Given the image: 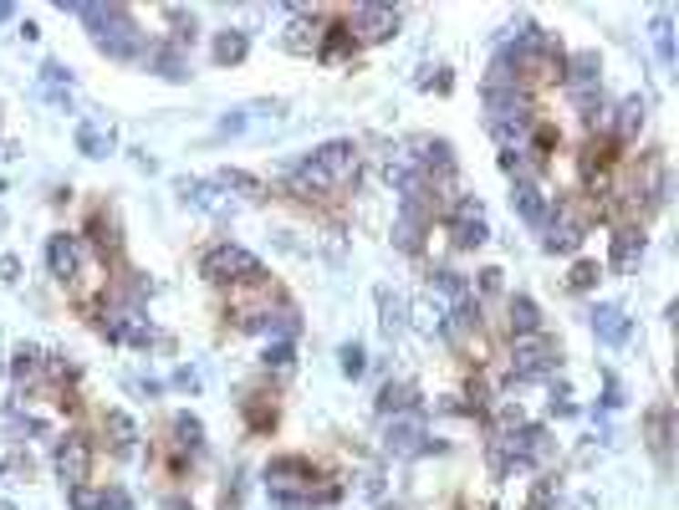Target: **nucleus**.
<instances>
[{
  "instance_id": "nucleus-1",
  "label": "nucleus",
  "mask_w": 679,
  "mask_h": 510,
  "mask_svg": "<svg viewBox=\"0 0 679 510\" xmlns=\"http://www.w3.org/2000/svg\"><path fill=\"white\" fill-rule=\"evenodd\" d=\"M220 317L231 321V332H296V306L282 291V280L256 270V276L235 280L220 291Z\"/></svg>"
},
{
  "instance_id": "nucleus-2",
  "label": "nucleus",
  "mask_w": 679,
  "mask_h": 510,
  "mask_svg": "<svg viewBox=\"0 0 679 510\" xmlns=\"http://www.w3.org/2000/svg\"><path fill=\"white\" fill-rule=\"evenodd\" d=\"M266 490L276 505L286 510H312V505H337L347 495V484L337 474H327L317 459L307 454H276L266 464Z\"/></svg>"
},
{
  "instance_id": "nucleus-3",
  "label": "nucleus",
  "mask_w": 679,
  "mask_h": 510,
  "mask_svg": "<svg viewBox=\"0 0 679 510\" xmlns=\"http://www.w3.org/2000/svg\"><path fill=\"white\" fill-rule=\"evenodd\" d=\"M562 368V342L551 332H531V337H511L506 347V378L511 382H541Z\"/></svg>"
},
{
  "instance_id": "nucleus-4",
  "label": "nucleus",
  "mask_w": 679,
  "mask_h": 510,
  "mask_svg": "<svg viewBox=\"0 0 679 510\" xmlns=\"http://www.w3.org/2000/svg\"><path fill=\"white\" fill-rule=\"evenodd\" d=\"M82 245H87L103 266H129V255H123V225H118V209L108 199H98L82 219Z\"/></svg>"
},
{
  "instance_id": "nucleus-5",
  "label": "nucleus",
  "mask_w": 679,
  "mask_h": 510,
  "mask_svg": "<svg viewBox=\"0 0 679 510\" xmlns=\"http://www.w3.org/2000/svg\"><path fill=\"white\" fill-rule=\"evenodd\" d=\"M98 439H92L87 429H72V434H62V444L52 449V464H57V474H62V484H92L98 480Z\"/></svg>"
},
{
  "instance_id": "nucleus-6",
  "label": "nucleus",
  "mask_w": 679,
  "mask_h": 510,
  "mask_svg": "<svg viewBox=\"0 0 679 510\" xmlns=\"http://www.w3.org/2000/svg\"><path fill=\"white\" fill-rule=\"evenodd\" d=\"M235 408H241V423L251 439H271L276 423H282V388L276 382H251Z\"/></svg>"
},
{
  "instance_id": "nucleus-7",
  "label": "nucleus",
  "mask_w": 679,
  "mask_h": 510,
  "mask_svg": "<svg viewBox=\"0 0 679 510\" xmlns=\"http://www.w3.org/2000/svg\"><path fill=\"white\" fill-rule=\"evenodd\" d=\"M261 270V260L251 250H241V245H231V240H220V245H210L205 250V260H200V276L210 280V286H235V280H245V276H256Z\"/></svg>"
},
{
  "instance_id": "nucleus-8",
  "label": "nucleus",
  "mask_w": 679,
  "mask_h": 510,
  "mask_svg": "<svg viewBox=\"0 0 679 510\" xmlns=\"http://www.w3.org/2000/svg\"><path fill=\"white\" fill-rule=\"evenodd\" d=\"M149 464H154V474L169 484V490L190 484V474H194V454L180 444V439H174V434H169V423L154 434V439H149Z\"/></svg>"
},
{
  "instance_id": "nucleus-9",
  "label": "nucleus",
  "mask_w": 679,
  "mask_h": 510,
  "mask_svg": "<svg viewBox=\"0 0 679 510\" xmlns=\"http://www.w3.org/2000/svg\"><path fill=\"white\" fill-rule=\"evenodd\" d=\"M92 439H98V454L108 449L113 459H129V454H139L143 434L123 408H98V434H92Z\"/></svg>"
},
{
  "instance_id": "nucleus-10",
  "label": "nucleus",
  "mask_w": 679,
  "mask_h": 510,
  "mask_svg": "<svg viewBox=\"0 0 679 510\" xmlns=\"http://www.w3.org/2000/svg\"><path fill=\"white\" fill-rule=\"evenodd\" d=\"M384 449L398 459H414L429 449V434H424V419L419 413H394V419L384 423Z\"/></svg>"
},
{
  "instance_id": "nucleus-11",
  "label": "nucleus",
  "mask_w": 679,
  "mask_h": 510,
  "mask_svg": "<svg viewBox=\"0 0 679 510\" xmlns=\"http://www.w3.org/2000/svg\"><path fill=\"white\" fill-rule=\"evenodd\" d=\"M347 26H353V36H358V46H368V41H384V36H394L398 11H388V5H347Z\"/></svg>"
},
{
  "instance_id": "nucleus-12",
  "label": "nucleus",
  "mask_w": 679,
  "mask_h": 510,
  "mask_svg": "<svg viewBox=\"0 0 679 510\" xmlns=\"http://www.w3.org/2000/svg\"><path fill=\"white\" fill-rule=\"evenodd\" d=\"M500 311H506V321H500V327H506V337H531V332H547V321H541V311H537V301H531V296H506V306H500Z\"/></svg>"
},
{
  "instance_id": "nucleus-13",
  "label": "nucleus",
  "mask_w": 679,
  "mask_h": 510,
  "mask_svg": "<svg viewBox=\"0 0 679 510\" xmlns=\"http://www.w3.org/2000/svg\"><path fill=\"white\" fill-rule=\"evenodd\" d=\"M46 260H52V276L57 280H72V276H77V266L87 260V245H82V235H52Z\"/></svg>"
},
{
  "instance_id": "nucleus-14",
  "label": "nucleus",
  "mask_w": 679,
  "mask_h": 510,
  "mask_svg": "<svg viewBox=\"0 0 679 510\" xmlns=\"http://www.w3.org/2000/svg\"><path fill=\"white\" fill-rule=\"evenodd\" d=\"M649 449H653V459H659V470H669V439H674V413H669V403H659V408H649Z\"/></svg>"
},
{
  "instance_id": "nucleus-15",
  "label": "nucleus",
  "mask_w": 679,
  "mask_h": 510,
  "mask_svg": "<svg viewBox=\"0 0 679 510\" xmlns=\"http://www.w3.org/2000/svg\"><path fill=\"white\" fill-rule=\"evenodd\" d=\"M643 255V230H613V270H633Z\"/></svg>"
},
{
  "instance_id": "nucleus-16",
  "label": "nucleus",
  "mask_w": 679,
  "mask_h": 510,
  "mask_svg": "<svg viewBox=\"0 0 679 510\" xmlns=\"http://www.w3.org/2000/svg\"><path fill=\"white\" fill-rule=\"evenodd\" d=\"M378 413L394 419V413H414V388L409 382H384L378 388Z\"/></svg>"
},
{
  "instance_id": "nucleus-17",
  "label": "nucleus",
  "mask_w": 679,
  "mask_h": 510,
  "mask_svg": "<svg viewBox=\"0 0 679 510\" xmlns=\"http://www.w3.org/2000/svg\"><path fill=\"white\" fill-rule=\"evenodd\" d=\"M592 332H598L602 342H623V337H628V317L618 311V306H598V311H592Z\"/></svg>"
},
{
  "instance_id": "nucleus-18",
  "label": "nucleus",
  "mask_w": 679,
  "mask_h": 510,
  "mask_svg": "<svg viewBox=\"0 0 679 510\" xmlns=\"http://www.w3.org/2000/svg\"><path fill=\"white\" fill-rule=\"evenodd\" d=\"M598 280H602V266H598V260H577L572 276H567V291H592Z\"/></svg>"
},
{
  "instance_id": "nucleus-19",
  "label": "nucleus",
  "mask_w": 679,
  "mask_h": 510,
  "mask_svg": "<svg viewBox=\"0 0 679 510\" xmlns=\"http://www.w3.org/2000/svg\"><path fill=\"white\" fill-rule=\"evenodd\" d=\"M245 56V36L241 31H220V41H215V62L220 66H231V62H241Z\"/></svg>"
},
{
  "instance_id": "nucleus-20",
  "label": "nucleus",
  "mask_w": 679,
  "mask_h": 510,
  "mask_svg": "<svg viewBox=\"0 0 679 510\" xmlns=\"http://www.w3.org/2000/svg\"><path fill=\"white\" fill-rule=\"evenodd\" d=\"M261 362H266V372H271V368H276V372H286V368H292V342H271Z\"/></svg>"
},
{
  "instance_id": "nucleus-21",
  "label": "nucleus",
  "mask_w": 679,
  "mask_h": 510,
  "mask_svg": "<svg viewBox=\"0 0 679 510\" xmlns=\"http://www.w3.org/2000/svg\"><path fill=\"white\" fill-rule=\"evenodd\" d=\"M98 510H133V500H129V490H123V484H103Z\"/></svg>"
},
{
  "instance_id": "nucleus-22",
  "label": "nucleus",
  "mask_w": 679,
  "mask_h": 510,
  "mask_svg": "<svg viewBox=\"0 0 679 510\" xmlns=\"http://www.w3.org/2000/svg\"><path fill=\"white\" fill-rule=\"evenodd\" d=\"M337 357H343V372H347V378H358V372L368 368V362H363V347H343Z\"/></svg>"
},
{
  "instance_id": "nucleus-23",
  "label": "nucleus",
  "mask_w": 679,
  "mask_h": 510,
  "mask_svg": "<svg viewBox=\"0 0 679 510\" xmlns=\"http://www.w3.org/2000/svg\"><path fill=\"white\" fill-rule=\"evenodd\" d=\"M82 148H87L92 158H98V153H108V138L98 133V128H82Z\"/></svg>"
},
{
  "instance_id": "nucleus-24",
  "label": "nucleus",
  "mask_w": 679,
  "mask_h": 510,
  "mask_svg": "<svg viewBox=\"0 0 679 510\" xmlns=\"http://www.w3.org/2000/svg\"><path fill=\"white\" fill-rule=\"evenodd\" d=\"M174 382H180V388H200V372H194V368H180V378H174Z\"/></svg>"
},
{
  "instance_id": "nucleus-25",
  "label": "nucleus",
  "mask_w": 679,
  "mask_h": 510,
  "mask_svg": "<svg viewBox=\"0 0 679 510\" xmlns=\"http://www.w3.org/2000/svg\"><path fill=\"white\" fill-rule=\"evenodd\" d=\"M169 510H190V505H184V500H169Z\"/></svg>"
}]
</instances>
